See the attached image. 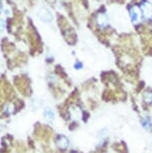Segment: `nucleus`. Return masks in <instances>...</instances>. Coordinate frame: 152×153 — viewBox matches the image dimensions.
<instances>
[{"label": "nucleus", "mask_w": 152, "mask_h": 153, "mask_svg": "<svg viewBox=\"0 0 152 153\" xmlns=\"http://www.w3.org/2000/svg\"><path fill=\"white\" fill-rule=\"evenodd\" d=\"M43 115H44L45 120L48 121V122H52L54 120V112L51 108L46 107L44 109V112H43Z\"/></svg>", "instance_id": "nucleus-6"}, {"label": "nucleus", "mask_w": 152, "mask_h": 153, "mask_svg": "<svg viewBox=\"0 0 152 153\" xmlns=\"http://www.w3.org/2000/svg\"><path fill=\"white\" fill-rule=\"evenodd\" d=\"M1 10H2V5H1V3H0V12H1Z\"/></svg>", "instance_id": "nucleus-13"}, {"label": "nucleus", "mask_w": 152, "mask_h": 153, "mask_svg": "<svg viewBox=\"0 0 152 153\" xmlns=\"http://www.w3.org/2000/svg\"><path fill=\"white\" fill-rule=\"evenodd\" d=\"M74 67L76 69H81L82 68V63L81 62H76L75 64H74Z\"/></svg>", "instance_id": "nucleus-12"}, {"label": "nucleus", "mask_w": 152, "mask_h": 153, "mask_svg": "<svg viewBox=\"0 0 152 153\" xmlns=\"http://www.w3.org/2000/svg\"><path fill=\"white\" fill-rule=\"evenodd\" d=\"M15 111V106H14L13 103H8L4 106V112L6 114H12Z\"/></svg>", "instance_id": "nucleus-8"}, {"label": "nucleus", "mask_w": 152, "mask_h": 153, "mask_svg": "<svg viewBox=\"0 0 152 153\" xmlns=\"http://www.w3.org/2000/svg\"><path fill=\"white\" fill-rule=\"evenodd\" d=\"M130 18L133 23H138L141 20V10L138 6L130 8Z\"/></svg>", "instance_id": "nucleus-2"}, {"label": "nucleus", "mask_w": 152, "mask_h": 153, "mask_svg": "<svg viewBox=\"0 0 152 153\" xmlns=\"http://www.w3.org/2000/svg\"><path fill=\"white\" fill-rule=\"evenodd\" d=\"M70 115L71 117L73 118H76V117H81V110L79 109V107H77V106H72V107L70 108Z\"/></svg>", "instance_id": "nucleus-7"}, {"label": "nucleus", "mask_w": 152, "mask_h": 153, "mask_svg": "<svg viewBox=\"0 0 152 153\" xmlns=\"http://www.w3.org/2000/svg\"><path fill=\"white\" fill-rule=\"evenodd\" d=\"M56 144H57V146H58V148L65 150V149H67L68 146H69V140H68L65 136L61 135V136H59L56 139Z\"/></svg>", "instance_id": "nucleus-4"}, {"label": "nucleus", "mask_w": 152, "mask_h": 153, "mask_svg": "<svg viewBox=\"0 0 152 153\" xmlns=\"http://www.w3.org/2000/svg\"><path fill=\"white\" fill-rule=\"evenodd\" d=\"M4 28H5V23H4L3 20L0 19V33H1L2 31L4 30Z\"/></svg>", "instance_id": "nucleus-11"}, {"label": "nucleus", "mask_w": 152, "mask_h": 153, "mask_svg": "<svg viewBox=\"0 0 152 153\" xmlns=\"http://www.w3.org/2000/svg\"><path fill=\"white\" fill-rule=\"evenodd\" d=\"M141 123H142V126L144 127L146 130H150L151 129V121L148 117L141 119Z\"/></svg>", "instance_id": "nucleus-9"}, {"label": "nucleus", "mask_w": 152, "mask_h": 153, "mask_svg": "<svg viewBox=\"0 0 152 153\" xmlns=\"http://www.w3.org/2000/svg\"><path fill=\"white\" fill-rule=\"evenodd\" d=\"M96 22H97V25H98L100 28H105L108 25L107 17H106V15H104V14H102V13H100V14L97 15Z\"/></svg>", "instance_id": "nucleus-5"}, {"label": "nucleus", "mask_w": 152, "mask_h": 153, "mask_svg": "<svg viewBox=\"0 0 152 153\" xmlns=\"http://www.w3.org/2000/svg\"><path fill=\"white\" fill-rule=\"evenodd\" d=\"M143 99L146 103H152V93L151 92H146L143 95Z\"/></svg>", "instance_id": "nucleus-10"}, {"label": "nucleus", "mask_w": 152, "mask_h": 153, "mask_svg": "<svg viewBox=\"0 0 152 153\" xmlns=\"http://www.w3.org/2000/svg\"><path fill=\"white\" fill-rule=\"evenodd\" d=\"M140 10L141 13L143 14V16L147 19L152 18V5L148 2H143L142 5L140 6Z\"/></svg>", "instance_id": "nucleus-3"}, {"label": "nucleus", "mask_w": 152, "mask_h": 153, "mask_svg": "<svg viewBox=\"0 0 152 153\" xmlns=\"http://www.w3.org/2000/svg\"><path fill=\"white\" fill-rule=\"evenodd\" d=\"M37 15H38V17L43 22H46V23L51 22L53 19L52 14H51L49 9H47V8H42V9H40L38 11V14H37Z\"/></svg>", "instance_id": "nucleus-1"}]
</instances>
